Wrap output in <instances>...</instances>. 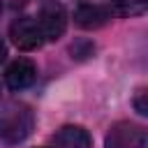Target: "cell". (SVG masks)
<instances>
[{
    "instance_id": "6da1fadb",
    "label": "cell",
    "mask_w": 148,
    "mask_h": 148,
    "mask_svg": "<svg viewBox=\"0 0 148 148\" xmlns=\"http://www.w3.org/2000/svg\"><path fill=\"white\" fill-rule=\"evenodd\" d=\"M35 127V116L23 102H7L0 109V139L7 143L23 141Z\"/></svg>"
},
{
    "instance_id": "7a4b0ae2",
    "label": "cell",
    "mask_w": 148,
    "mask_h": 148,
    "mask_svg": "<svg viewBox=\"0 0 148 148\" xmlns=\"http://www.w3.org/2000/svg\"><path fill=\"white\" fill-rule=\"evenodd\" d=\"M143 146H146V130L130 120L111 125L104 139V148H143Z\"/></svg>"
},
{
    "instance_id": "3957f363",
    "label": "cell",
    "mask_w": 148,
    "mask_h": 148,
    "mask_svg": "<svg viewBox=\"0 0 148 148\" xmlns=\"http://www.w3.org/2000/svg\"><path fill=\"white\" fill-rule=\"evenodd\" d=\"M9 37L16 44V49L21 51H35L44 44V35L42 28L37 23V18L32 16H21L9 25Z\"/></svg>"
},
{
    "instance_id": "277c9868",
    "label": "cell",
    "mask_w": 148,
    "mask_h": 148,
    "mask_svg": "<svg viewBox=\"0 0 148 148\" xmlns=\"http://www.w3.org/2000/svg\"><path fill=\"white\" fill-rule=\"evenodd\" d=\"M37 23L42 28V35H44V42H56L62 37L65 28H67V14H65V7L58 5V2H46L37 16Z\"/></svg>"
},
{
    "instance_id": "5b68a950",
    "label": "cell",
    "mask_w": 148,
    "mask_h": 148,
    "mask_svg": "<svg viewBox=\"0 0 148 148\" xmlns=\"http://www.w3.org/2000/svg\"><path fill=\"white\" fill-rule=\"evenodd\" d=\"M35 79H37V67H35V62L28 60V58L14 60V62L7 67V72H5V81H7V86H9L12 90H23V88L32 86Z\"/></svg>"
},
{
    "instance_id": "8992f818",
    "label": "cell",
    "mask_w": 148,
    "mask_h": 148,
    "mask_svg": "<svg viewBox=\"0 0 148 148\" xmlns=\"http://www.w3.org/2000/svg\"><path fill=\"white\" fill-rule=\"evenodd\" d=\"M111 16L113 14L106 5H81L74 12V23L86 30H97V28L106 25Z\"/></svg>"
},
{
    "instance_id": "52a82bcc",
    "label": "cell",
    "mask_w": 148,
    "mask_h": 148,
    "mask_svg": "<svg viewBox=\"0 0 148 148\" xmlns=\"http://www.w3.org/2000/svg\"><path fill=\"white\" fill-rule=\"evenodd\" d=\"M53 146L56 148H90L92 139L90 134L79 127V125H65L53 134Z\"/></svg>"
},
{
    "instance_id": "ba28073f",
    "label": "cell",
    "mask_w": 148,
    "mask_h": 148,
    "mask_svg": "<svg viewBox=\"0 0 148 148\" xmlns=\"http://www.w3.org/2000/svg\"><path fill=\"white\" fill-rule=\"evenodd\" d=\"M111 9V14H120V16H136L146 9V0H109L106 5Z\"/></svg>"
},
{
    "instance_id": "9c48e42d",
    "label": "cell",
    "mask_w": 148,
    "mask_h": 148,
    "mask_svg": "<svg viewBox=\"0 0 148 148\" xmlns=\"http://www.w3.org/2000/svg\"><path fill=\"white\" fill-rule=\"evenodd\" d=\"M134 106H136V111H139L141 116H146V113H148V104H146V90H139V92H136V97H134Z\"/></svg>"
},
{
    "instance_id": "30bf717a",
    "label": "cell",
    "mask_w": 148,
    "mask_h": 148,
    "mask_svg": "<svg viewBox=\"0 0 148 148\" xmlns=\"http://www.w3.org/2000/svg\"><path fill=\"white\" fill-rule=\"evenodd\" d=\"M5 56H7V49H5V42H2V37H0V62L5 60Z\"/></svg>"
},
{
    "instance_id": "8fae6325",
    "label": "cell",
    "mask_w": 148,
    "mask_h": 148,
    "mask_svg": "<svg viewBox=\"0 0 148 148\" xmlns=\"http://www.w3.org/2000/svg\"><path fill=\"white\" fill-rule=\"evenodd\" d=\"M0 12H2V0H0Z\"/></svg>"
}]
</instances>
